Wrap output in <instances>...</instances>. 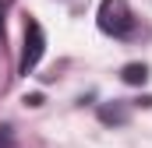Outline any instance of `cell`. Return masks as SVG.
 Wrapping results in <instances>:
<instances>
[{
  "label": "cell",
  "instance_id": "obj_5",
  "mask_svg": "<svg viewBox=\"0 0 152 148\" xmlns=\"http://www.w3.org/2000/svg\"><path fill=\"white\" fill-rule=\"evenodd\" d=\"M0 32H4V14H0Z\"/></svg>",
  "mask_w": 152,
  "mask_h": 148
},
{
  "label": "cell",
  "instance_id": "obj_2",
  "mask_svg": "<svg viewBox=\"0 0 152 148\" xmlns=\"http://www.w3.org/2000/svg\"><path fill=\"white\" fill-rule=\"evenodd\" d=\"M42 49H46V36H42V25L36 18L25 21V53H21V74H28L42 60Z\"/></svg>",
  "mask_w": 152,
  "mask_h": 148
},
{
  "label": "cell",
  "instance_id": "obj_4",
  "mask_svg": "<svg viewBox=\"0 0 152 148\" xmlns=\"http://www.w3.org/2000/svg\"><path fill=\"white\" fill-rule=\"evenodd\" d=\"M11 145V131H7V127H0V148H7Z\"/></svg>",
  "mask_w": 152,
  "mask_h": 148
},
{
  "label": "cell",
  "instance_id": "obj_1",
  "mask_svg": "<svg viewBox=\"0 0 152 148\" xmlns=\"http://www.w3.org/2000/svg\"><path fill=\"white\" fill-rule=\"evenodd\" d=\"M99 28H103L106 36H113V39L131 36L134 14H131L127 0H103V4H99Z\"/></svg>",
  "mask_w": 152,
  "mask_h": 148
},
{
  "label": "cell",
  "instance_id": "obj_3",
  "mask_svg": "<svg viewBox=\"0 0 152 148\" xmlns=\"http://www.w3.org/2000/svg\"><path fill=\"white\" fill-rule=\"evenodd\" d=\"M145 78H149V67L145 64H127L124 67V81L127 85H145Z\"/></svg>",
  "mask_w": 152,
  "mask_h": 148
}]
</instances>
